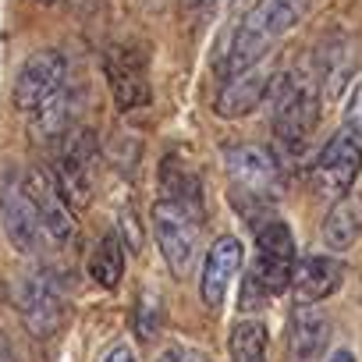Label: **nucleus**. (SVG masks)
<instances>
[{
	"label": "nucleus",
	"instance_id": "1",
	"mask_svg": "<svg viewBox=\"0 0 362 362\" xmlns=\"http://www.w3.org/2000/svg\"><path fill=\"white\" fill-rule=\"evenodd\" d=\"M305 8H309V0H256L231 40L224 71L235 75V71L259 64L267 57V50L305 15Z\"/></svg>",
	"mask_w": 362,
	"mask_h": 362
},
{
	"label": "nucleus",
	"instance_id": "2",
	"mask_svg": "<svg viewBox=\"0 0 362 362\" xmlns=\"http://www.w3.org/2000/svg\"><path fill=\"white\" fill-rule=\"evenodd\" d=\"M320 121V89L298 71H284L274 82V139L284 153L298 156Z\"/></svg>",
	"mask_w": 362,
	"mask_h": 362
},
{
	"label": "nucleus",
	"instance_id": "3",
	"mask_svg": "<svg viewBox=\"0 0 362 362\" xmlns=\"http://www.w3.org/2000/svg\"><path fill=\"white\" fill-rule=\"evenodd\" d=\"M93 167H96V139H93V132L89 128H64L57 135L50 174L57 177L64 199H71L75 206H86L89 203Z\"/></svg>",
	"mask_w": 362,
	"mask_h": 362
},
{
	"label": "nucleus",
	"instance_id": "4",
	"mask_svg": "<svg viewBox=\"0 0 362 362\" xmlns=\"http://www.w3.org/2000/svg\"><path fill=\"white\" fill-rule=\"evenodd\" d=\"M11 298H15V309H18L25 330L36 337H50L64 320V288L50 270H33V274L18 277Z\"/></svg>",
	"mask_w": 362,
	"mask_h": 362
},
{
	"label": "nucleus",
	"instance_id": "5",
	"mask_svg": "<svg viewBox=\"0 0 362 362\" xmlns=\"http://www.w3.org/2000/svg\"><path fill=\"white\" fill-rule=\"evenodd\" d=\"M196 221H199L196 214H189L185 206H177L170 199H160L153 206V235H156V245L174 277H185L196 263V249H199Z\"/></svg>",
	"mask_w": 362,
	"mask_h": 362
},
{
	"label": "nucleus",
	"instance_id": "6",
	"mask_svg": "<svg viewBox=\"0 0 362 362\" xmlns=\"http://www.w3.org/2000/svg\"><path fill=\"white\" fill-rule=\"evenodd\" d=\"M295 274V238L284 221H263L256 228V267L252 281L263 288V295H281L291 288Z\"/></svg>",
	"mask_w": 362,
	"mask_h": 362
},
{
	"label": "nucleus",
	"instance_id": "7",
	"mask_svg": "<svg viewBox=\"0 0 362 362\" xmlns=\"http://www.w3.org/2000/svg\"><path fill=\"white\" fill-rule=\"evenodd\" d=\"M0 221L11 238V245L18 252H36L43 242V224H40V210L25 189V177L18 170L4 174L0 181Z\"/></svg>",
	"mask_w": 362,
	"mask_h": 362
},
{
	"label": "nucleus",
	"instance_id": "8",
	"mask_svg": "<svg viewBox=\"0 0 362 362\" xmlns=\"http://www.w3.org/2000/svg\"><path fill=\"white\" fill-rule=\"evenodd\" d=\"M224 167L228 177L235 181V192L256 203L274 199L277 185H281V170L277 160L263 149V146H235L224 153Z\"/></svg>",
	"mask_w": 362,
	"mask_h": 362
},
{
	"label": "nucleus",
	"instance_id": "9",
	"mask_svg": "<svg viewBox=\"0 0 362 362\" xmlns=\"http://www.w3.org/2000/svg\"><path fill=\"white\" fill-rule=\"evenodd\" d=\"M358 170H362V146L344 132V135H334L323 146V153L316 156V163H313V185H316L320 196L341 199L355 185Z\"/></svg>",
	"mask_w": 362,
	"mask_h": 362
},
{
	"label": "nucleus",
	"instance_id": "10",
	"mask_svg": "<svg viewBox=\"0 0 362 362\" xmlns=\"http://www.w3.org/2000/svg\"><path fill=\"white\" fill-rule=\"evenodd\" d=\"M68 86V61L57 50H40L33 61L22 64L15 82V107L22 114H36L54 93Z\"/></svg>",
	"mask_w": 362,
	"mask_h": 362
},
{
	"label": "nucleus",
	"instance_id": "11",
	"mask_svg": "<svg viewBox=\"0 0 362 362\" xmlns=\"http://www.w3.org/2000/svg\"><path fill=\"white\" fill-rule=\"evenodd\" d=\"M107 82L114 93V103L121 110H135L149 103V68L146 54L135 43H117L107 50Z\"/></svg>",
	"mask_w": 362,
	"mask_h": 362
},
{
	"label": "nucleus",
	"instance_id": "12",
	"mask_svg": "<svg viewBox=\"0 0 362 362\" xmlns=\"http://www.w3.org/2000/svg\"><path fill=\"white\" fill-rule=\"evenodd\" d=\"M25 177V189L40 210V224H43V238L54 242V245H68L75 238V221H71V210H68V199L57 185V177L43 167H33Z\"/></svg>",
	"mask_w": 362,
	"mask_h": 362
},
{
	"label": "nucleus",
	"instance_id": "13",
	"mask_svg": "<svg viewBox=\"0 0 362 362\" xmlns=\"http://www.w3.org/2000/svg\"><path fill=\"white\" fill-rule=\"evenodd\" d=\"M242 270V242L224 235L214 242V249L206 252L203 274H199V295L206 302V309H221L228 302V288Z\"/></svg>",
	"mask_w": 362,
	"mask_h": 362
},
{
	"label": "nucleus",
	"instance_id": "14",
	"mask_svg": "<svg viewBox=\"0 0 362 362\" xmlns=\"http://www.w3.org/2000/svg\"><path fill=\"white\" fill-rule=\"evenodd\" d=\"M330 341V320L316 309V302H298L288 323L291 362H320Z\"/></svg>",
	"mask_w": 362,
	"mask_h": 362
},
{
	"label": "nucleus",
	"instance_id": "15",
	"mask_svg": "<svg viewBox=\"0 0 362 362\" xmlns=\"http://www.w3.org/2000/svg\"><path fill=\"white\" fill-rule=\"evenodd\" d=\"M344 281V267L334 256H305L295 259V274H291V288L298 295V302H323L330 298Z\"/></svg>",
	"mask_w": 362,
	"mask_h": 362
},
{
	"label": "nucleus",
	"instance_id": "16",
	"mask_svg": "<svg viewBox=\"0 0 362 362\" xmlns=\"http://www.w3.org/2000/svg\"><path fill=\"white\" fill-rule=\"evenodd\" d=\"M160 192L163 199L185 206L189 214H203V177L192 163H185L177 153H167L160 160Z\"/></svg>",
	"mask_w": 362,
	"mask_h": 362
},
{
	"label": "nucleus",
	"instance_id": "17",
	"mask_svg": "<svg viewBox=\"0 0 362 362\" xmlns=\"http://www.w3.org/2000/svg\"><path fill=\"white\" fill-rule=\"evenodd\" d=\"M267 93H270V75L259 64L235 71V75H228V86L217 96V114L221 117H245L249 110L259 107V100Z\"/></svg>",
	"mask_w": 362,
	"mask_h": 362
},
{
	"label": "nucleus",
	"instance_id": "18",
	"mask_svg": "<svg viewBox=\"0 0 362 362\" xmlns=\"http://www.w3.org/2000/svg\"><path fill=\"white\" fill-rule=\"evenodd\" d=\"M355 64H358L355 47H351L344 36L327 40V43L320 47V54H316V89H320L327 100H334V96L348 86V78L355 75Z\"/></svg>",
	"mask_w": 362,
	"mask_h": 362
},
{
	"label": "nucleus",
	"instance_id": "19",
	"mask_svg": "<svg viewBox=\"0 0 362 362\" xmlns=\"http://www.w3.org/2000/svg\"><path fill=\"white\" fill-rule=\"evenodd\" d=\"M358 235H362V196L344 192L341 199H334L330 214L323 217V242H327V249L344 252L355 245Z\"/></svg>",
	"mask_w": 362,
	"mask_h": 362
},
{
	"label": "nucleus",
	"instance_id": "20",
	"mask_svg": "<svg viewBox=\"0 0 362 362\" xmlns=\"http://www.w3.org/2000/svg\"><path fill=\"white\" fill-rule=\"evenodd\" d=\"M89 274L100 288H117L121 277H124V249H121V238L117 235H103L93 259H89Z\"/></svg>",
	"mask_w": 362,
	"mask_h": 362
},
{
	"label": "nucleus",
	"instance_id": "21",
	"mask_svg": "<svg viewBox=\"0 0 362 362\" xmlns=\"http://www.w3.org/2000/svg\"><path fill=\"white\" fill-rule=\"evenodd\" d=\"M231 362H267V327L259 320H242L231 327Z\"/></svg>",
	"mask_w": 362,
	"mask_h": 362
},
{
	"label": "nucleus",
	"instance_id": "22",
	"mask_svg": "<svg viewBox=\"0 0 362 362\" xmlns=\"http://www.w3.org/2000/svg\"><path fill=\"white\" fill-rule=\"evenodd\" d=\"M156 362H210L203 351H196V348H185V344H174V348H167Z\"/></svg>",
	"mask_w": 362,
	"mask_h": 362
},
{
	"label": "nucleus",
	"instance_id": "23",
	"mask_svg": "<svg viewBox=\"0 0 362 362\" xmlns=\"http://www.w3.org/2000/svg\"><path fill=\"white\" fill-rule=\"evenodd\" d=\"M224 4H231V0H192V8H189V11H196V18L206 22V18H214Z\"/></svg>",
	"mask_w": 362,
	"mask_h": 362
},
{
	"label": "nucleus",
	"instance_id": "24",
	"mask_svg": "<svg viewBox=\"0 0 362 362\" xmlns=\"http://www.w3.org/2000/svg\"><path fill=\"white\" fill-rule=\"evenodd\" d=\"M348 128L362 139V86H358V93L351 96V107H348Z\"/></svg>",
	"mask_w": 362,
	"mask_h": 362
},
{
	"label": "nucleus",
	"instance_id": "25",
	"mask_svg": "<svg viewBox=\"0 0 362 362\" xmlns=\"http://www.w3.org/2000/svg\"><path fill=\"white\" fill-rule=\"evenodd\" d=\"M103 362H135V351L128 348V344H117V348H110L107 351V358Z\"/></svg>",
	"mask_w": 362,
	"mask_h": 362
},
{
	"label": "nucleus",
	"instance_id": "26",
	"mask_svg": "<svg viewBox=\"0 0 362 362\" xmlns=\"http://www.w3.org/2000/svg\"><path fill=\"white\" fill-rule=\"evenodd\" d=\"M330 362H355V358H351V351H348V348H341V351H334V355H330Z\"/></svg>",
	"mask_w": 362,
	"mask_h": 362
},
{
	"label": "nucleus",
	"instance_id": "27",
	"mask_svg": "<svg viewBox=\"0 0 362 362\" xmlns=\"http://www.w3.org/2000/svg\"><path fill=\"white\" fill-rule=\"evenodd\" d=\"M0 362H11V355H8V348H4V341H0Z\"/></svg>",
	"mask_w": 362,
	"mask_h": 362
},
{
	"label": "nucleus",
	"instance_id": "28",
	"mask_svg": "<svg viewBox=\"0 0 362 362\" xmlns=\"http://www.w3.org/2000/svg\"><path fill=\"white\" fill-rule=\"evenodd\" d=\"M36 4H54V0H36Z\"/></svg>",
	"mask_w": 362,
	"mask_h": 362
}]
</instances>
